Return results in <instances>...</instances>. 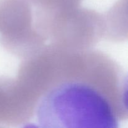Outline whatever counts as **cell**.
Segmentation results:
<instances>
[{
	"label": "cell",
	"mask_w": 128,
	"mask_h": 128,
	"mask_svg": "<svg viewBox=\"0 0 128 128\" xmlns=\"http://www.w3.org/2000/svg\"><path fill=\"white\" fill-rule=\"evenodd\" d=\"M128 77L99 51L71 52L36 102L38 127L117 128L128 118Z\"/></svg>",
	"instance_id": "6da1fadb"
},
{
	"label": "cell",
	"mask_w": 128,
	"mask_h": 128,
	"mask_svg": "<svg viewBox=\"0 0 128 128\" xmlns=\"http://www.w3.org/2000/svg\"><path fill=\"white\" fill-rule=\"evenodd\" d=\"M32 114L15 84L14 80L0 77V127L28 124Z\"/></svg>",
	"instance_id": "7a4b0ae2"
},
{
	"label": "cell",
	"mask_w": 128,
	"mask_h": 128,
	"mask_svg": "<svg viewBox=\"0 0 128 128\" xmlns=\"http://www.w3.org/2000/svg\"><path fill=\"white\" fill-rule=\"evenodd\" d=\"M37 13L54 19L80 7L82 0H28Z\"/></svg>",
	"instance_id": "3957f363"
}]
</instances>
